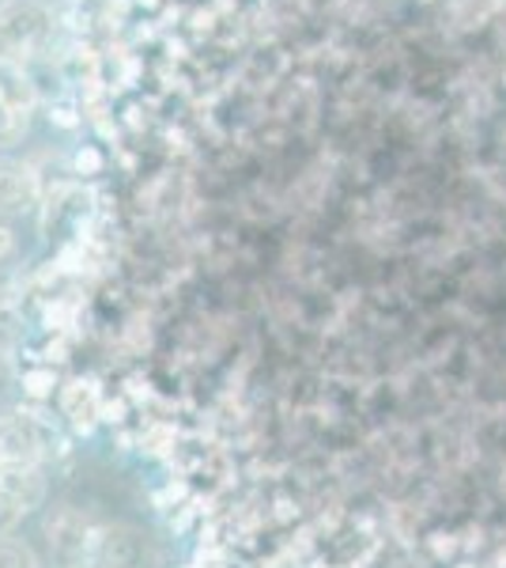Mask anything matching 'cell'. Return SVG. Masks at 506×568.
Here are the masks:
<instances>
[{
    "label": "cell",
    "mask_w": 506,
    "mask_h": 568,
    "mask_svg": "<svg viewBox=\"0 0 506 568\" xmlns=\"http://www.w3.org/2000/svg\"><path fill=\"white\" fill-rule=\"evenodd\" d=\"M50 34L53 16L39 0H4L0 4V58H31L50 42Z\"/></svg>",
    "instance_id": "cell-1"
},
{
    "label": "cell",
    "mask_w": 506,
    "mask_h": 568,
    "mask_svg": "<svg viewBox=\"0 0 506 568\" xmlns=\"http://www.w3.org/2000/svg\"><path fill=\"white\" fill-rule=\"evenodd\" d=\"M45 436L31 417L0 414V466H39Z\"/></svg>",
    "instance_id": "cell-2"
},
{
    "label": "cell",
    "mask_w": 506,
    "mask_h": 568,
    "mask_svg": "<svg viewBox=\"0 0 506 568\" xmlns=\"http://www.w3.org/2000/svg\"><path fill=\"white\" fill-rule=\"evenodd\" d=\"M39 201V175L20 160H0V213L20 216Z\"/></svg>",
    "instance_id": "cell-3"
},
{
    "label": "cell",
    "mask_w": 506,
    "mask_h": 568,
    "mask_svg": "<svg viewBox=\"0 0 506 568\" xmlns=\"http://www.w3.org/2000/svg\"><path fill=\"white\" fill-rule=\"evenodd\" d=\"M45 535H50V549L61 557V561H72V557H84L87 549V519L80 516L76 508H58L50 519H45Z\"/></svg>",
    "instance_id": "cell-4"
},
{
    "label": "cell",
    "mask_w": 506,
    "mask_h": 568,
    "mask_svg": "<svg viewBox=\"0 0 506 568\" xmlns=\"http://www.w3.org/2000/svg\"><path fill=\"white\" fill-rule=\"evenodd\" d=\"M0 497L23 511H34L45 500V478L39 466H0Z\"/></svg>",
    "instance_id": "cell-5"
},
{
    "label": "cell",
    "mask_w": 506,
    "mask_h": 568,
    "mask_svg": "<svg viewBox=\"0 0 506 568\" xmlns=\"http://www.w3.org/2000/svg\"><path fill=\"white\" fill-rule=\"evenodd\" d=\"M61 409L76 428H91L99 420V414H103V402H99V390L91 387V383L72 379L69 387L61 390Z\"/></svg>",
    "instance_id": "cell-6"
},
{
    "label": "cell",
    "mask_w": 506,
    "mask_h": 568,
    "mask_svg": "<svg viewBox=\"0 0 506 568\" xmlns=\"http://www.w3.org/2000/svg\"><path fill=\"white\" fill-rule=\"evenodd\" d=\"M27 133V110L16 106L8 95H0V149L20 144Z\"/></svg>",
    "instance_id": "cell-7"
},
{
    "label": "cell",
    "mask_w": 506,
    "mask_h": 568,
    "mask_svg": "<svg viewBox=\"0 0 506 568\" xmlns=\"http://www.w3.org/2000/svg\"><path fill=\"white\" fill-rule=\"evenodd\" d=\"M0 568H42V561L20 535H0Z\"/></svg>",
    "instance_id": "cell-8"
},
{
    "label": "cell",
    "mask_w": 506,
    "mask_h": 568,
    "mask_svg": "<svg viewBox=\"0 0 506 568\" xmlns=\"http://www.w3.org/2000/svg\"><path fill=\"white\" fill-rule=\"evenodd\" d=\"M20 519H23V511L0 497V535H16V524H20Z\"/></svg>",
    "instance_id": "cell-9"
},
{
    "label": "cell",
    "mask_w": 506,
    "mask_h": 568,
    "mask_svg": "<svg viewBox=\"0 0 506 568\" xmlns=\"http://www.w3.org/2000/svg\"><path fill=\"white\" fill-rule=\"evenodd\" d=\"M76 168H80V171H95V168H99V152H91V149H87V152H80V155H76Z\"/></svg>",
    "instance_id": "cell-10"
},
{
    "label": "cell",
    "mask_w": 506,
    "mask_h": 568,
    "mask_svg": "<svg viewBox=\"0 0 506 568\" xmlns=\"http://www.w3.org/2000/svg\"><path fill=\"white\" fill-rule=\"evenodd\" d=\"M12 246H16L12 232H8V227L0 224V258H8V254H12Z\"/></svg>",
    "instance_id": "cell-11"
},
{
    "label": "cell",
    "mask_w": 506,
    "mask_h": 568,
    "mask_svg": "<svg viewBox=\"0 0 506 568\" xmlns=\"http://www.w3.org/2000/svg\"><path fill=\"white\" fill-rule=\"evenodd\" d=\"M69 4H80V0H69Z\"/></svg>",
    "instance_id": "cell-12"
}]
</instances>
